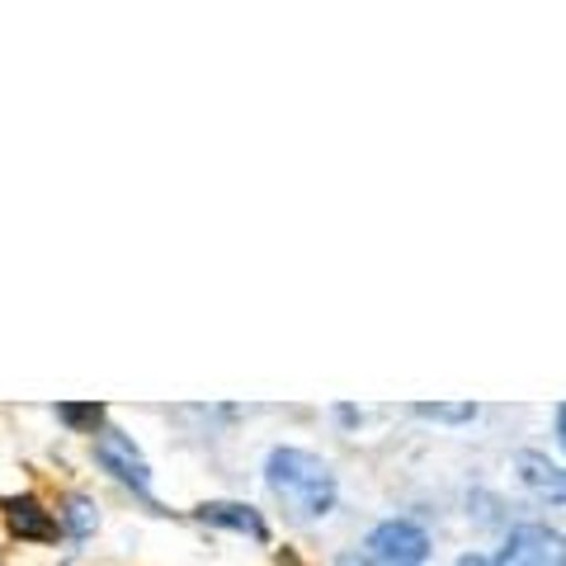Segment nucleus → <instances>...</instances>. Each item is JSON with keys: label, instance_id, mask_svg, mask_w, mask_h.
Here are the masks:
<instances>
[{"label": "nucleus", "instance_id": "obj_1", "mask_svg": "<svg viewBox=\"0 0 566 566\" xmlns=\"http://www.w3.org/2000/svg\"><path fill=\"white\" fill-rule=\"evenodd\" d=\"M264 486L274 491V501L289 510L293 520H326L335 510V472L326 458L307 449H274L264 458Z\"/></svg>", "mask_w": 566, "mask_h": 566}, {"label": "nucleus", "instance_id": "obj_2", "mask_svg": "<svg viewBox=\"0 0 566 566\" xmlns=\"http://www.w3.org/2000/svg\"><path fill=\"white\" fill-rule=\"evenodd\" d=\"M430 557V534L411 520H387L368 534V562L374 566H420Z\"/></svg>", "mask_w": 566, "mask_h": 566}, {"label": "nucleus", "instance_id": "obj_3", "mask_svg": "<svg viewBox=\"0 0 566 566\" xmlns=\"http://www.w3.org/2000/svg\"><path fill=\"white\" fill-rule=\"evenodd\" d=\"M95 463L104 472H114L123 486H133L137 495H147L151 501V468H147V458L137 453V444L123 430H99L95 434Z\"/></svg>", "mask_w": 566, "mask_h": 566}, {"label": "nucleus", "instance_id": "obj_4", "mask_svg": "<svg viewBox=\"0 0 566 566\" xmlns=\"http://www.w3.org/2000/svg\"><path fill=\"white\" fill-rule=\"evenodd\" d=\"M501 566H566V538L547 524H520L510 528Z\"/></svg>", "mask_w": 566, "mask_h": 566}, {"label": "nucleus", "instance_id": "obj_5", "mask_svg": "<svg viewBox=\"0 0 566 566\" xmlns=\"http://www.w3.org/2000/svg\"><path fill=\"white\" fill-rule=\"evenodd\" d=\"M6 524H10V534L14 538H24V543H52L57 538V515L39 501V495H10L6 501Z\"/></svg>", "mask_w": 566, "mask_h": 566}, {"label": "nucleus", "instance_id": "obj_6", "mask_svg": "<svg viewBox=\"0 0 566 566\" xmlns=\"http://www.w3.org/2000/svg\"><path fill=\"white\" fill-rule=\"evenodd\" d=\"M199 520L212 528H232V534H245L255 543H270V524L260 520L255 505H241V501H208L199 505Z\"/></svg>", "mask_w": 566, "mask_h": 566}, {"label": "nucleus", "instance_id": "obj_7", "mask_svg": "<svg viewBox=\"0 0 566 566\" xmlns=\"http://www.w3.org/2000/svg\"><path fill=\"white\" fill-rule=\"evenodd\" d=\"M515 468H520V482L528 491H538V495H553V501H566V472L553 463V458H543L534 449H524L515 458Z\"/></svg>", "mask_w": 566, "mask_h": 566}, {"label": "nucleus", "instance_id": "obj_8", "mask_svg": "<svg viewBox=\"0 0 566 566\" xmlns=\"http://www.w3.org/2000/svg\"><path fill=\"white\" fill-rule=\"evenodd\" d=\"M57 524L66 528L71 538H91V534H95V505L85 501V495H66V505H62Z\"/></svg>", "mask_w": 566, "mask_h": 566}, {"label": "nucleus", "instance_id": "obj_9", "mask_svg": "<svg viewBox=\"0 0 566 566\" xmlns=\"http://www.w3.org/2000/svg\"><path fill=\"white\" fill-rule=\"evenodd\" d=\"M57 420L66 424V430H76V434H99V424H104V406H95V401H85V406L62 401V406H57Z\"/></svg>", "mask_w": 566, "mask_h": 566}, {"label": "nucleus", "instance_id": "obj_10", "mask_svg": "<svg viewBox=\"0 0 566 566\" xmlns=\"http://www.w3.org/2000/svg\"><path fill=\"white\" fill-rule=\"evenodd\" d=\"M416 416H424V420H449V424H458V420H472L476 416V406L472 401H458V406H449V401H424V406H416Z\"/></svg>", "mask_w": 566, "mask_h": 566}, {"label": "nucleus", "instance_id": "obj_11", "mask_svg": "<svg viewBox=\"0 0 566 566\" xmlns=\"http://www.w3.org/2000/svg\"><path fill=\"white\" fill-rule=\"evenodd\" d=\"M458 566H501V562H495V557H482V553H468Z\"/></svg>", "mask_w": 566, "mask_h": 566}, {"label": "nucleus", "instance_id": "obj_12", "mask_svg": "<svg viewBox=\"0 0 566 566\" xmlns=\"http://www.w3.org/2000/svg\"><path fill=\"white\" fill-rule=\"evenodd\" d=\"M335 566H368V557H359V553H345V557L335 562Z\"/></svg>", "mask_w": 566, "mask_h": 566}, {"label": "nucleus", "instance_id": "obj_13", "mask_svg": "<svg viewBox=\"0 0 566 566\" xmlns=\"http://www.w3.org/2000/svg\"><path fill=\"white\" fill-rule=\"evenodd\" d=\"M557 430H562V444H566V406L557 411Z\"/></svg>", "mask_w": 566, "mask_h": 566}]
</instances>
